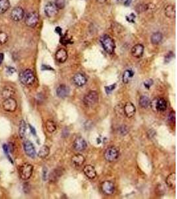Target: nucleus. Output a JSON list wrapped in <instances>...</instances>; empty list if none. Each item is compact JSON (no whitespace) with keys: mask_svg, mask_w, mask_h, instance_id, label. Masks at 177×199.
<instances>
[{"mask_svg":"<svg viewBox=\"0 0 177 199\" xmlns=\"http://www.w3.org/2000/svg\"><path fill=\"white\" fill-rule=\"evenodd\" d=\"M83 171L85 174V175H86L88 178H89L90 179H94L97 175L95 168L91 165H86V166L84 167Z\"/></svg>","mask_w":177,"mask_h":199,"instance_id":"18","label":"nucleus"},{"mask_svg":"<svg viewBox=\"0 0 177 199\" xmlns=\"http://www.w3.org/2000/svg\"><path fill=\"white\" fill-rule=\"evenodd\" d=\"M17 103L15 99L10 98L5 99L3 102V108L4 110L9 112H13L17 110Z\"/></svg>","mask_w":177,"mask_h":199,"instance_id":"7","label":"nucleus"},{"mask_svg":"<svg viewBox=\"0 0 177 199\" xmlns=\"http://www.w3.org/2000/svg\"><path fill=\"white\" fill-rule=\"evenodd\" d=\"M29 127H30V131H31V133L33 135H36V131L35 130V128L33 127H32L30 125H29Z\"/></svg>","mask_w":177,"mask_h":199,"instance_id":"43","label":"nucleus"},{"mask_svg":"<svg viewBox=\"0 0 177 199\" xmlns=\"http://www.w3.org/2000/svg\"><path fill=\"white\" fill-rule=\"evenodd\" d=\"M166 183L167 186L170 189L176 187V173H170L166 179Z\"/></svg>","mask_w":177,"mask_h":199,"instance_id":"22","label":"nucleus"},{"mask_svg":"<svg viewBox=\"0 0 177 199\" xmlns=\"http://www.w3.org/2000/svg\"><path fill=\"white\" fill-rule=\"evenodd\" d=\"M55 31L57 33H59V35H61V33H62V29H61L60 27H56V29H55Z\"/></svg>","mask_w":177,"mask_h":199,"instance_id":"42","label":"nucleus"},{"mask_svg":"<svg viewBox=\"0 0 177 199\" xmlns=\"http://www.w3.org/2000/svg\"><path fill=\"white\" fill-rule=\"evenodd\" d=\"M72 164L76 167H80L83 165L85 161V158L81 154H76L71 159Z\"/></svg>","mask_w":177,"mask_h":199,"instance_id":"20","label":"nucleus"},{"mask_svg":"<svg viewBox=\"0 0 177 199\" xmlns=\"http://www.w3.org/2000/svg\"><path fill=\"white\" fill-rule=\"evenodd\" d=\"M96 1H97V2L100 3V4H103V3L106 2V1H107V0H96Z\"/></svg>","mask_w":177,"mask_h":199,"instance_id":"47","label":"nucleus"},{"mask_svg":"<svg viewBox=\"0 0 177 199\" xmlns=\"http://www.w3.org/2000/svg\"><path fill=\"white\" fill-rule=\"evenodd\" d=\"M123 111L127 118H132L135 114L136 108L132 102H127L123 107Z\"/></svg>","mask_w":177,"mask_h":199,"instance_id":"12","label":"nucleus"},{"mask_svg":"<svg viewBox=\"0 0 177 199\" xmlns=\"http://www.w3.org/2000/svg\"><path fill=\"white\" fill-rule=\"evenodd\" d=\"M39 22V15L36 12H31L27 15L25 19V24L29 27H35Z\"/></svg>","mask_w":177,"mask_h":199,"instance_id":"8","label":"nucleus"},{"mask_svg":"<svg viewBox=\"0 0 177 199\" xmlns=\"http://www.w3.org/2000/svg\"><path fill=\"white\" fill-rule=\"evenodd\" d=\"M150 102L151 101L147 96H146V95H142V96L140 97L139 104L141 108H147V107L150 105Z\"/></svg>","mask_w":177,"mask_h":199,"instance_id":"25","label":"nucleus"},{"mask_svg":"<svg viewBox=\"0 0 177 199\" xmlns=\"http://www.w3.org/2000/svg\"><path fill=\"white\" fill-rule=\"evenodd\" d=\"M33 171V167L29 163H25L19 169V175L21 179L27 180L31 177Z\"/></svg>","mask_w":177,"mask_h":199,"instance_id":"4","label":"nucleus"},{"mask_svg":"<svg viewBox=\"0 0 177 199\" xmlns=\"http://www.w3.org/2000/svg\"><path fill=\"white\" fill-rule=\"evenodd\" d=\"M55 59L60 63H64L68 59V54L65 48H60L55 53Z\"/></svg>","mask_w":177,"mask_h":199,"instance_id":"17","label":"nucleus"},{"mask_svg":"<svg viewBox=\"0 0 177 199\" xmlns=\"http://www.w3.org/2000/svg\"><path fill=\"white\" fill-rule=\"evenodd\" d=\"M26 130H27V126L24 120H21L20 121V125H19V134L21 138H24L26 133Z\"/></svg>","mask_w":177,"mask_h":199,"instance_id":"30","label":"nucleus"},{"mask_svg":"<svg viewBox=\"0 0 177 199\" xmlns=\"http://www.w3.org/2000/svg\"><path fill=\"white\" fill-rule=\"evenodd\" d=\"M45 13L48 17H52L55 16L58 13V8L54 3L49 2L45 5Z\"/></svg>","mask_w":177,"mask_h":199,"instance_id":"11","label":"nucleus"},{"mask_svg":"<svg viewBox=\"0 0 177 199\" xmlns=\"http://www.w3.org/2000/svg\"><path fill=\"white\" fill-rule=\"evenodd\" d=\"M4 55L3 53H0V65H1V63L4 60Z\"/></svg>","mask_w":177,"mask_h":199,"instance_id":"44","label":"nucleus"},{"mask_svg":"<svg viewBox=\"0 0 177 199\" xmlns=\"http://www.w3.org/2000/svg\"><path fill=\"white\" fill-rule=\"evenodd\" d=\"M25 12L23 8L21 7H16L11 11V17L14 21H20L23 19Z\"/></svg>","mask_w":177,"mask_h":199,"instance_id":"9","label":"nucleus"},{"mask_svg":"<svg viewBox=\"0 0 177 199\" xmlns=\"http://www.w3.org/2000/svg\"><path fill=\"white\" fill-rule=\"evenodd\" d=\"M45 127L49 133H53L57 130V125L54 121L47 120L45 124Z\"/></svg>","mask_w":177,"mask_h":199,"instance_id":"29","label":"nucleus"},{"mask_svg":"<svg viewBox=\"0 0 177 199\" xmlns=\"http://www.w3.org/2000/svg\"><path fill=\"white\" fill-rule=\"evenodd\" d=\"M54 4L57 6L58 10H62L65 6V0H55Z\"/></svg>","mask_w":177,"mask_h":199,"instance_id":"33","label":"nucleus"},{"mask_svg":"<svg viewBox=\"0 0 177 199\" xmlns=\"http://www.w3.org/2000/svg\"><path fill=\"white\" fill-rule=\"evenodd\" d=\"M99 99L98 94L96 91H90L84 96L83 102L86 106H91L97 102Z\"/></svg>","mask_w":177,"mask_h":199,"instance_id":"5","label":"nucleus"},{"mask_svg":"<svg viewBox=\"0 0 177 199\" xmlns=\"http://www.w3.org/2000/svg\"><path fill=\"white\" fill-rule=\"evenodd\" d=\"M164 13L165 15L169 18H174L175 17L176 11H175V7L174 5H168L165 8L164 10Z\"/></svg>","mask_w":177,"mask_h":199,"instance_id":"24","label":"nucleus"},{"mask_svg":"<svg viewBox=\"0 0 177 199\" xmlns=\"http://www.w3.org/2000/svg\"><path fill=\"white\" fill-rule=\"evenodd\" d=\"M42 70H53L51 67H47L46 65H43L42 66Z\"/></svg>","mask_w":177,"mask_h":199,"instance_id":"45","label":"nucleus"},{"mask_svg":"<svg viewBox=\"0 0 177 199\" xmlns=\"http://www.w3.org/2000/svg\"><path fill=\"white\" fill-rule=\"evenodd\" d=\"M61 175H62L61 171L55 169V170H54L53 172H52L51 175L49 176V178L51 181L54 182V181H56V180L59 179L60 177H61Z\"/></svg>","mask_w":177,"mask_h":199,"instance_id":"31","label":"nucleus"},{"mask_svg":"<svg viewBox=\"0 0 177 199\" xmlns=\"http://www.w3.org/2000/svg\"><path fill=\"white\" fill-rule=\"evenodd\" d=\"M60 42L61 43H62V45H68L69 43H71V40H70L69 39H67L66 37H62V39H60Z\"/></svg>","mask_w":177,"mask_h":199,"instance_id":"37","label":"nucleus"},{"mask_svg":"<svg viewBox=\"0 0 177 199\" xmlns=\"http://www.w3.org/2000/svg\"><path fill=\"white\" fill-rule=\"evenodd\" d=\"M133 75H134V72L132 69H127L126 70H125L123 74V77H122L123 83L127 84L129 81V79L133 77Z\"/></svg>","mask_w":177,"mask_h":199,"instance_id":"26","label":"nucleus"},{"mask_svg":"<svg viewBox=\"0 0 177 199\" xmlns=\"http://www.w3.org/2000/svg\"><path fill=\"white\" fill-rule=\"evenodd\" d=\"M101 189L103 193L107 195H111L114 192L115 186L112 182L109 180H106L102 184Z\"/></svg>","mask_w":177,"mask_h":199,"instance_id":"10","label":"nucleus"},{"mask_svg":"<svg viewBox=\"0 0 177 199\" xmlns=\"http://www.w3.org/2000/svg\"><path fill=\"white\" fill-rule=\"evenodd\" d=\"M23 146L25 154L30 158H35L36 156V151L33 143L29 141H26L24 143Z\"/></svg>","mask_w":177,"mask_h":199,"instance_id":"14","label":"nucleus"},{"mask_svg":"<svg viewBox=\"0 0 177 199\" xmlns=\"http://www.w3.org/2000/svg\"><path fill=\"white\" fill-rule=\"evenodd\" d=\"M10 7L9 0H0V14H3L7 11Z\"/></svg>","mask_w":177,"mask_h":199,"instance_id":"27","label":"nucleus"},{"mask_svg":"<svg viewBox=\"0 0 177 199\" xmlns=\"http://www.w3.org/2000/svg\"><path fill=\"white\" fill-rule=\"evenodd\" d=\"M135 16L133 13L130 14L129 15H128V16L126 17L127 20L129 21V22H134V19H135Z\"/></svg>","mask_w":177,"mask_h":199,"instance_id":"39","label":"nucleus"},{"mask_svg":"<svg viewBox=\"0 0 177 199\" xmlns=\"http://www.w3.org/2000/svg\"><path fill=\"white\" fill-rule=\"evenodd\" d=\"M100 42L103 47V48L107 53L112 54L114 53L115 48V42L110 36L108 35H104L100 38Z\"/></svg>","mask_w":177,"mask_h":199,"instance_id":"1","label":"nucleus"},{"mask_svg":"<svg viewBox=\"0 0 177 199\" xmlns=\"http://www.w3.org/2000/svg\"><path fill=\"white\" fill-rule=\"evenodd\" d=\"M43 174V175H42V177H43L44 180H47V177H48L47 175V169H46V168H44V169H43V174Z\"/></svg>","mask_w":177,"mask_h":199,"instance_id":"41","label":"nucleus"},{"mask_svg":"<svg viewBox=\"0 0 177 199\" xmlns=\"http://www.w3.org/2000/svg\"><path fill=\"white\" fill-rule=\"evenodd\" d=\"M163 40V35L160 32L154 33L151 37V41L152 44L153 45H158Z\"/></svg>","mask_w":177,"mask_h":199,"instance_id":"23","label":"nucleus"},{"mask_svg":"<svg viewBox=\"0 0 177 199\" xmlns=\"http://www.w3.org/2000/svg\"><path fill=\"white\" fill-rule=\"evenodd\" d=\"M132 0H126V1H125V5H126V6L129 5L131 4V3H132Z\"/></svg>","mask_w":177,"mask_h":199,"instance_id":"46","label":"nucleus"},{"mask_svg":"<svg viewBox=\"0 0 177 199\" xmlns=\"http://www.w3.org/2000/svg\"><path fill=\"white\" fill-rule=\"evenodd\" d=\"M70 89L67 86L61 84L57 89V94L60 98H65L69 94Z\"/></svg>","mask_w":177,"mask_h":199,"instance_id":"19","label":"nucleus"},{"mask_svg":"<svg viewBox=\"0 0 177 199\" xmlns=\"http://www.w3.org/2000/svg\"><path fill=\"white\" fill-rule=\"evenodd\" d=\"M150 105L155 112H164L167 108V102L163 98H155L150 102Z\"/></svg>","mask_w":177,"mask_h":199,"instance_id":"3","label":"nucleus"},{"mask_svg":"<svg viewBox=\"0 0 177 199\" xmlns=\"http://www.w3.org/2000/svg\"><path fill=\"white\" fill-rule=\"evenodd\" d=\"M50 149L49 148L47 145H43L40 149L38 153V156L41 159H45L47 157L49 154Z\"/></svg>","mask_w":177,"mask_h":199,"instance_id":"28","label":"nucleus"},{"mask_svg":"<svg viewBox=\"0 0 177 199\" xmlns=\"http://www.w3.org/2000/svg\"><path fill=\"white\" fill-rule=\"evenodd\" d=\"M116 86V84H112L110 86H106L105 87V89H106V92L107 94H109L111 93L114 90V88Z\"/></svg>","mask_w":177,"mask_h":199,"instance_id":"35","label":"nucleus"},{"mask_svg":"<svg viewBox=\"0 0 177 199\" xmlns=\"http://www.w3.org/2000/svg\"><path fill=\"white\" fill-rule=\"evenodd\" d=\"M8 41V35L6 33L0 31V45H4Z\"/></svg>","mask_w":177,"mask_h":199,"instance_id":"32","label":"nucleus"},{"mask_svg":"<svg viewBox=\"0 0 177 199\" xmlns=\"http://www.w3.org/2000/svg\"><path fill=\"white\" fill-rule=\"evenodd\" d=\"M137 7H139V9H136L137 11L138 12V13H140V12L143 11H145L147 10V7H148V5H137Z\"/></svg>","mask_w":177,"mask_h":199,"instance_id":"34","label":"nucleus"},{"mask_svg":"<svg viewBox=\"0 0 177 199\" xmlns=\"http://www.w3.org/2000/svg\"><path fill=\"white\" fill-rule=\"evenodd\" d=\"M15 94V89L11 86H5L2 90V96L5 99L10 98Z\"/></svg>","mask_w":177,"mask_h":199,"instance_id":"21","label":"nucleus"},{"mask_svg":"<svg viewBox=\"0 0 177 199\" xmlns=\"http://www.w3.org/2000/svg\"><path fill=\"white\" fill-rule=\"evenodd\" d=\"M152 84H153V81L152 80V79H149L144 82V86L147 88H149L152 85Z\"/></svg>","mask_w":177,"mask_h":199,"instance_id":"38","label":"nucleus"},{"mask_svg":"<svg viewBox=\"0 0 177 199\" xmlns=\"http://www.w3.org/2000/svg\"><path fill=\"white\" fill-rule=\"evenodd\" d=\"M87 78L83 73L79 72L76 74L74 77H73V82L75 84V85L77 86L78 87H82L86 84L87 82Z\"/></svg>","mask_w":177,"mask_h":199,"instance_id":"13","label":"nucleus"},{"mask_svg":"<svg viewBox=\"0 0 177 199\" xmlns=\"http://www.w3.org/2000/svg\"><path fill=\"white\" fill-rule=\"evenodd\" d=\"M119 157V151L115 147H109L106 149L104 153L105 159L108 162H113Z\"/></svg>","mask_w":177,"mask_h":199,"instance_id":"6","label":"nucleus"},{"mask_svg":"<svg viewBox=\"0 0 177 199\" xmlns=\"http://www.w3.org/2000/svg\"><path fill=\"white\" fill-rule=\"evenodd\" d=\"M74 148L78 151H84L87 148V143L83 138L82 137H78L74 142Z\"/></svg>","mask_w":177,"mask_h":199,"instance_id":"15","label":"nucleus"},{"mask_svg":"<svg viewBox=\"0 0 177 199\" xmlns=\"http://www.w3.org/2000/svg\"><path fill=\"white\" fill-rule=\"evenodd\" d=\"M20 81L21 83L26 86L32 85L35 80L34 73L30 69H26L20 74Z\"/></svg>","mask_w":177,"mask_h":199,"instance_id":"2","label":"nucleus"},{"mask_svg":"<svg viewBox=\"0 0 177 199\" xmlns=\"http://www.w3.org/2000/svg\"><path fill=\"white\" fill-rule=\"evenodd\" d=\"M143 53H144V47L141 44H137L134 45L132 48V54L133 57L137 59H139L141 58Z\"/></svg>","mask_w":177,"mask_h":199,"instance_id":"16","label":"nucleus"},{"mask_svg":"<svg viewBox=\"0 0 177 199\" xmlns=\"http://www.w3.org/2000/svg\"><path fill=\"white\" fill-rule=\"evenodd\" d=\"M172 58H173V53H170L168 54L167 56L165 57V62L167 63H169L170 60H172Z\"/></svg>","mask_w":177,"mask_h":199,"instance_id":"40","label":"nucleus"},{"mask_svg":"<svg viewBox=\"0 0 177 199\" xmlns=\"http://www.w3.org/2000/svg\"><path fill=\"white\" fill-rule=\"evenodd\" d=\"M176 114H175V111H172L169 114V119L170 120V121L173 122V123H175V119H176Z\"/></svg>","mask_w":177,"mask_h":199,"instance_id":"36","label":"nucleus"}]
</instances>
